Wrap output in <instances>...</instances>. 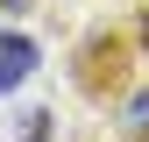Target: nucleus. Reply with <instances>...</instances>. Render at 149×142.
I'll return each mask as SVG.
<instances>
[{"instance_id":"20e7f679","label":"nucleus","mask_w":149,"mask_h":142,"mask_svg":"<svg viewBox=\"0 0 149 142\" xmlns=\"http://www.w3.org/2000/svg\"><path fill=\"white\" fill-rule=\"evenodd\" d=\"M135 43H142V57H149V14H142V29H135Z\"/></svg>"},{"instance_id":"f257e3e1","label":"nucleus","mask_w":149,"mask_h":142,"mask_svg":"<svg viewBox=\"0 0 149 142\" xmlns=\"http://www.w3.org/2000/svg\"><path fill=\"white\" fill-rule=\"evenodd\" d=\"M36 64H43L36 36H22V29H0V100H7V93H22V85L36 78Z\"/></svg>"},{"instance_id":"f03ea898","label":"nucleus","mask_w":149,"mask_h":142,"mask_svg":"<svg viewBox=\"0 0 149 142\" xmlns=\"http://www.w3.org/2000/svg\"><path fill=\"white\" fill-rule=\"evenodd\" d=\"M50 135H57V121H50L43 106H29V114H22V128H14V142H50Z\"/></svg>"},{"instance_id":"7ed1b4c3","label":"nucleus","mask_w":149,"mask_h":142,"mask_svg":"<svg viewBox=\"0 0 149 142\" xmlns=\"http://www.w3.org/2000/svg\"><path fill=\"white\" fill-rule=\"evenodd\" d=\"M121 128L135 135V142H149V93H142V100H128V121H121Z\"/></svg>"},{"instance_id":"39448f33","label":"nucleus","mask_w":149,"mask_h":142,"mask_svg":"<svg viewBox=\"0 0 149 142\" xmlns=\"http://www.w3.org/2000/svg\"><path fill=\"white\" fill-rule=\"evenodd\" d=\"M14 7H22V0H0V14H14Z\"/></svg>"}]
</instances>
